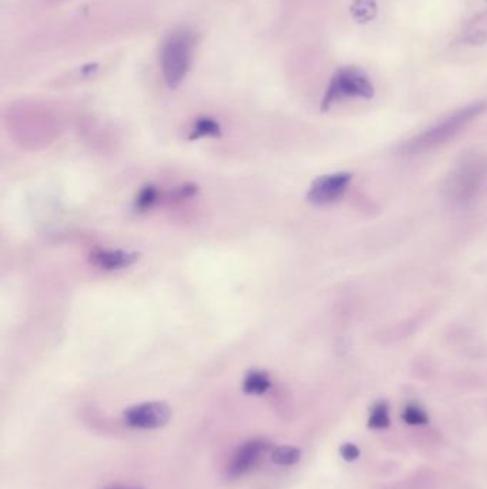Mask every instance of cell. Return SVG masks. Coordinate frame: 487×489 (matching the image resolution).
I'll return each mask as SVG.
<instances>
[{
	"instance_id": "obj_1",
	"label": "cell",
	"mask_w": 487,
	"mask_h": 489,
	"mask_svg": "<svg viewBox=\"0 0 487 489\" xmlns=\"http://www.w3.org/2000/svg\"><path fill=\"white\" fill-rule=\"evenodd\" d=\"M487 105L484 102L471 103L456 110L453 115L444 118L443 120L434 123L433 126L427 128L421 133L416 135L414 138L409 139L400 146V153L406 156L424 153L427 150H433L450 139H453L459 132H461L471 120L480 116Z\"/></svg>"
},
{
	"instance_id": "obj_2",
	"label": "cell",
	"mask_w": 487,
	"mask_h": 489,
	"mask_svg": "<svg viewBox=\"0 0 487 489\" xmlns=\"http://www.w3.org/2000/svg\"><path fill=\"white\" fill-rule=\"evenodd\" d=\"M194 43L193 32L186 28L174 31L164 39L160 51V66L169 88H177L187 76L192 66Z\"/></svg>"
},
{
	"instance_id": "obj_3",
	"label": "cell",
	"mask_w": 487,
	"mask_h": 489,
	"mask_svg": "<svg viewBox=\"0 0 487 489\" xmlns=\"http://www.w3.org/2000/svg\"><path fill=\"white\" fill-rule=\"evenodd\" d=\"M373 95V83L362 71L356 68H342L333 75L326 89L322 99V110H329L333 103L347 98L370 99Z\"/></svg>"
},
{
	"instance_id": "obj_4",
	"label": "cell",
	"mask_w": 487,
	"mask_h": 489,
	"mask_svg": "<svg viewBox=\"0 0 487 489\" xmlns=\"http://www.w3.org/2000/svg\"><path fill=\"white\" fill-rule=\"evenodd\" d=\"M487 175V163L484 159L473 158L463 162L450 176L447 190L454 200H467L478 190L484 176Z\"/></svg>"
},
{
	"instance_id": "obj_5",
	"label": "cell",
	"mask_w": 487,
	"mask_h": 489,
	"mask_svg": "<svg viewBox=\"0 0 487 489\" xmlns=\"http://www.w3.org/2000/svg\"><path fill=\"white\" fill-rule=\"evenodd\" d=\"M353 173L336 172L318 177L309 187L306 199L316 206H325L339 200L347 190Z\"/></svg>"
},
{
	"instance_id": "obj_6",
	"label": "cell",
	"mask_w": 487,
	"mask_h": 489,
	"mask_svg": "<svg viewBox=\"0 0 487 489\" xmlns=\"http://www.w3.org/2000/svg\"><path fill=\"white\" fill-rule=\"evenodd\" d=\"M170 408L163 402H145L125 411V422L137 429H157L170 419Z\"/></svg>"
},
{
	"instance_id": "obj_7",
	"label": "cell",
	"mask_w": 487,
	"mask_h": 489,
	"mask_svg": "<svg viewBox=\"0 0 487 489\" xmlns=\"http://www.w3.org/2000/svg\"><path fill=\"white\" fill-rule=\"evenodd\" d=\"M268 449L269 443L263 439H253L239 446L227 466L229 476L237 478L249 472L252 468L258 465V462L268 452Z\"/></svg>"
},
{
	"instance_id": "obj_8",
	"label": "cell",
	"mask_w": 487,
	"mask_h": 489,
	"mask_svg": "<svg viewBox=\"0 0 487 489\" xmlns=\"http://www.w3.org/2000/svg\"><path fill=\"white\" fill-rule=\"evenodd\" d=\"M139 259V254L123 249H99L90 254L89 261L103 271H120L132 267Z\"/></svg>"
},
{
	"instance_id": "obj_9",
	"label": "cell",
	"mask_w": 487,
	"mask_h": 489,
	"mask_svg": "<svg viewBox=\"0 0 487 489\" xmlns=\"http://www.w3.org/2000/svg\"><path fill=\"white\" fill-rule=\"evenodd\" d=\"M272 386L271 378L263 371H251L243 381V391L249 395H263Z\"/></svg>"
},
{
	"instance_id": "obj_10",
	"label": "cell",
	"mask_w": 487,
	"mask_h": 489,
	"mask_svg": "<svg viewBox=\"0 0 487 489\" xmlns=\"http://www.w3.org/2000/svg\"><path fill=\"white\" fill-rule=\"evenodd\" d=\"M221 135L220 125L211 118H200L194 122L189 139L196 140L200 138H217Z\"/></svg>"
},
{
	"instance_id": "obj_11",
	"label": "cell",
	"mask_w": 487,
	"mask_h": 489,
	"mask_svg": "<svg viewBox=\"0 0 487 489\" xmlns=\"http://www.w3.org/2000/svg\"><path fill=\"white\" fill-rule=\"evenodd\" d=\"M300 456H302L300 449H298L296 446L285 445V446H279L273 451L272 460L281 466H292L300 460Z\"/></svg>"
},
{
	"instance_id": "obj_12",
	"label": "cell",
	"mask_w": 487,
	"mask_h": 489,
	"mask_svg": "<svg viewBox=\"0 0 487 489\" xmlns=\"http://www.w3.org/2000/svg\"><path fill=\"white\" fill-rule=\"evenodd\" d=\"M390 425L389 418V408L386 402H379L373 406L370 416H369V428L373 429H383Z\"/></svg>"
},
{
	"instance_id": "obj_13",
	"label": "cell",
	"mask_w": 487,
	"mask_h": 489,
	"mask_svg": "<svg viewBox=\"0 0 487 489\" xmlns=\"http://www.w3.org/2000/svg\"><path fill=\"white\" fill-rule=\"evenodd\" d=\"M159 199V190L156 186L153 185H147L145 187L140 189V192L137 193L136 199H135V206L139 210H147L150 207H153V205L157 202Z\"/></svg>"
},
{
	"instance_id": "obj_14",
	"label": "cell",
	"mask_w": 487,
	"mask_h": 489,
	"mask_svg": "<svg viewBox=\"0 0 487 489\" xmlns=\"http://www.w3.org/2000/svg\"><path fill=\"white\" fill-rule=\"evenodd\" d=\"M352 14L359 22H367L376 15L375 0H355L352 6Z\"/></svg>"
},
{
	"instance_id": "obj_15",
	"label": "cell",
	"mask_w": 487,
	"mask_h": 489,
	"mask_svg": "<svg viewBox=\"0 0 487 489\" xmlns=\"http://www.w3.org/2000/svg\"><path fill=\"white\" fill-rule=\"evenodd\" d=\"M402 419L407 425H424L429 422L427 413L417 405H407L402 412Z\"/></svg>"
},
{
	"instance_id": "obj_16",
	"label": "cell",
	"mask_w": 487,
	"mask_h": 489,
	"mask_svg": "<svg viewBox=\"0 0 487 489\" xmlns=\"http://www.w3.org/2000/svg\"><path fill=\"white\" fill-rule=\"evenodd\" d=\"M340 455L343 456V459L352 462V460H356L359 456H360V451L356 445L353 443H345L342 445L340 448Z\"/></svg>"
},
{
	"instance_id": "obj_17",
	"label": "cell",
	"mask_w": 487,
	"mask_h": 489,
	"mask_svg": "<svg viewBox=\"0 0 487 489\" xmlns=\"http://www.w3.org/2000/svg\"><path fill=\"white\" fill-rule=\"evenodd\" d=\"M197 192V186L196 185H184V186H180L174 190L173 196L176 199H187V197H192L193 195H196Z\"/></svg>"
},
{
	"instance_id": "obj_18",
	"label": "cell",
	"mask_w": 487,
	"mask_h": 489,
	"mask_svg": "<svg viewBox=\"0 0 487 489\" xmlns=\"http://www.w3.org/2000/svg\"><path fill=\"white\" fill-rule=\"evenodd\" d=\"M110 489H139V488H110Z\"/></svg>"
}]
</instances>
